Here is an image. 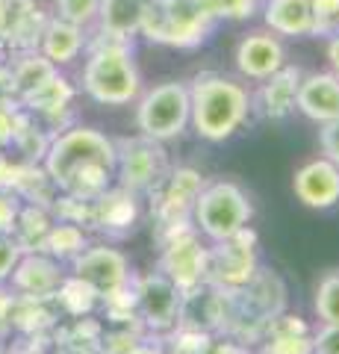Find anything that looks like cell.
Masks as SVG:
<instances>
[{"mask_svg":"<svg viewBox=\"0 0 339 354\" xmlns=\"http://www.w3.org/2000/svg\"><path fill=\"white\" fill-rule=\"evenodd\" d=\"M45 171L62 195L92 201L109 189L115 177V142L101 130L71 127L50 139L45 151Z\"/></svg>","mask_w":339,"mask_h":354,"instance_id":"cell-1","label":"cell"},{"mask_svg":"<svg viewBox=\"0 0 339 354\" xmlns=\"http://www.w3.org/2000/svg\"><path fill=\"white\" fill-rule=\"evenodd\" d=\"M189 124L206 142H224L248 121L251 97L236 80L204 71L189 86Z\"/></svg>","mask_w":339,"mask_h":354,"instance_id":"cell-2","label":"cell"},{"mask_svg":"<svg viewBox=\"0 0 339 354\" xmlns=\"http://www.w3.org/2000/svg\"><path fill=\"white\" fill-rule=\"evenodd\" d=\"M280 313H287V283L278 272L260 269L242 290L227 292L222 337H231L242 346L260 342Z\"/></svg>","mask_w":339,"mask_h":354,"instance_id":"cell-3","label":"cell"},{"mask_svg":"<svg viewBox=\"0 0 339 354\" xmlns=\"http://www.w3.org/2000/svg\"><path fill=\"white\" fill-rule=\"evenodd\" d=\"M104 36V32H101ZM83 88L92 101L104 106L133 104L142 92L139 68L130 57V41L104 36L92 48V57L83 68Z\"/></svg>","mask_w":339,"mask_h":354,"instance_id":"cell-4","label":"cell"},{"mask_svg":"<svg viewBox=\"0 0 339 354\" xmlns=\"http://www.w3.org/2000/svg\"><path fill=\"white\" fill-rule=\"evenodd\" d=\"M213 21V0H151L139 32L168 48H195L206 39Z\"/></svg>","mask_w":339,"mask_h":354,"instance_id":"cell-5","label":"cell"},{"mask_svg":"<svg viewBox=\"0 0 339 354\" xmlns=\"http://www.w3.org/2000/svg\"><path fill=\"white\" fill-rule=\"evenodd\" d=\"M254 218V204L233 180H210L195 201L192 225L210 242H222L245 230Z\"/></svg>","mask_w":339,"mask_h":354,"instance_id":"cell-6","label":"cell"},{"mask_svg":"<svg viewBox=\"0 0 339 354\" xmlns=\"http://www.w3.org/2000/svg\"><path fill=\"white\" fill-rule=\"evenodd\" d=\"M204 183L206 180L201 171L189 169V165H180V169H168V174L148 192L157 242L192 225V209L204 189Z\"/></svg>","mask_w":339,"mask_h":354,"instance_id":"cell-7","label":"cell"},{"mask_svg":"<svg viewBox=\"0 0 339 354\" xmlns=\"http://www.w3.org/2000/svg\"><path fill=\"white\" fill-rule=\"evenodd\" d=\"M189 118H192V109H189V86L186 83H177V80L159 83L139 97V106H136L139 133L154 142L177 139L189 127Z\"/></svg>","mask_w":339,"mask_h":354,"instance_id":"cell-8","label":"cell"},{"mask_svg":"<svg viewBox=\"0 0 339 354\" xmlns=\"http://www.w3.org/2000/svg\"><path fill=\"white\" fill-rule=\"evenodd\" d=\"M260 272V257H257V234L251 230H239L236 236L213 242L206 248V283L218 286L224 292L242 290V286Z\"/></svg>","mask_w":339,"mask_h":354,"instance_id":"cell-9","label":"cell"},{"mask_svg":"<svg viewBox=\"0 0 339 354\" xmlns=\"http://www.w3.org/2000/svg\"><path fill=\"white\" fill-rule=\"evenodd\" d=\"M168 153L162 148V142H154L148 136H133L115 142V174L118 186H124L130 192H151L154 186L168 174Z\"/></svg>","mask_w":339,"mask_h":354,"instance_id":"cell-10","label":"cell"},{"mask_svg":"<svg viewBox=\"0 0 339 354\" xmlns=\"http://www.w3.org/2000/svg\"><path fill=\"white\" fill-rule=\"evenodd\" d=\"M159 245V272L177 286L180 292H189L195 286L206 283V245L195 225L166 236Z\"/></svg>","mask_w":339,"mask_h":354,"instance_id":"cell-11","label":"cell"},{"mask_svg":"<svg viewBox=\"0 0 339 354\" xmlns=\"http://www.w3.org/2000/svg\"><path fill=\"white\" fill-rule=\"evenodd\" d=\"M180 290L174 286L162 272H151L139 278L136 286V316L142 330H154V334H171L177 328L180 316Z\"/></svg>","mask_w":339,"mask_h":354,"instance_id":"cell-12","label":"cell"},{"mask_svg":"<svg viewBox=\"0 0 339 354\" xmlns=\"http://www.w3.org/2000/svg\"><path fill=\"white\" fill-rule=\"evenodd\" d=\"M74 278H80L86 286H92L95 295L104 298L122 290L130 278V263L113 245H89L74 260Z\"/></svg>","mask_w":339,"mask_h":354,"instance_id":"cell-13","label":"cell"},{"mask_svg":"<svg viewBox=\"0 0 339 354\" xmlns=\"http://www.w3.org/2000/svg\"><path fill=\"white\" fill-rule=\"evenodd\" d=\"M236 68L248 80H269L271 74H278L287 65V48H283L280 36L269 30H257L242 36L236 44Z\"/></svg>","mask_w":339,"mask_h":354,"instance_id":"cell-14","label":"cell"},{"mask_svg":"<svg viewBox=\"0 0 339 354\" xmlns=\"http://www.w3.org/2000/svg\"><path fill=\"white\" fill-rule=\"evenodd\" d=\"M295 198L310 209H331L339 204V165L327 157L304 162L292 177Z\"/></svg>","mask_w":339,"mask_h":354,"instance_id":"cell-15","label":"cell"},{"mask_svg":"<svg viewBox=\"0 0 339 354\" xmlns=\"http://www.w3.org/2000/svg\"><path fill=\"white\" fill-rule=\"evenodd\" d=\"M139 195L124 186H109L92 201V227L104 230L106 236H127L139 225Z\"/></svg>","mask_w":339,"mask_h":354,"instance_id":"cell-16","label":"cell"},{"mask_svg":"<svg viewBox=\"0 0 339 354\" xmlns=\"http://www.w3.org/2000/svg\"><path fill=\"white\" fill-rule=\"evenodd\" d=\"M224 304H227V292L218 290L213 283H201L195 290L180 295V316H177V328H192V330H204V334H222L224 325Z\"/></svg>","mask_w":339,"mask_h":354,"instance_id":"cell-17","label":"cell"},{"mask_svg":"<svg viewBox=\"0 0 339 354\" xmlns=\"http://www.w3.org/2000/svg\"><path fill=\"white\" fill-rule=\"evenodd\" d=\"M9 278H12V286L24 298H53L62 283V272L53 257L32 251V254H21L15 272Z\"/></svg>","mask_w":339,"mask_h":354,"instance_id":"cell-18","label":"cell"},{"mask_svg":"<svg viewBox=\"0 0 339 354\" xmlns=\"http://www.w3.org/2000/svg\"><path fill=\"white\" fill-rule=\"evenodd\" d=\"M295 109H301L307 118L327 124V121L339 118V77L331 71H316L304 74L298 86V104Z\"/></svg>","mask_w":339,"mask_h":354,"instance_id":"cell-19","label":"cell"},{"mask_svg":"<svg viewBox=\"0 0 339 354\" xmlns=\"http://www.w3.org/2000/svg\"><path fill=\"white\" fill-rule=\"evenodd\" d=\"M301 68H292V65H283L278 74H271L269 80H262L260 92L254 97V104L260 109L262 118L271 121H283L287 115L295 113V104H298V86H301Z\"/></svg>","mask_w":339,"mask_h":354,"instance_id":"cell-20","label":"cell"},{"mask_svg":"<svg viewBox=\"0 0 339 354\" xmlns=\"http://www.w3.org/2000/svg\"><path fill=\"white\" fill-rule=\"evenodd\" d=\"M254 354H313V330L301 316L280 313L262 334Z\"/></svg>","mask_w":339,"mask_h":354,"instance_id":"cell-21","label":"cell"},{"mask_svg":"<svg viewBox=\"0 0 339 354\" xmlns=\"http://www.w3.org/2000/svg\"><path fill=\"white\" fill-rule=\"evenodd\" d=\"M262 18L275 36H313L310 0H262Z\"/></svg>","mask_w":339,"mask_h":354,"instance_id":"cell-22","label":"cell"},{"mask_svg":"<svg viewBox=\"0 0 339 354\" xmlns=\"http://www.w3.org/2000/svg\"><path fill=\"white\" fill-rule=\"evenodd\" d=\"M151 0H101L97 9V24L104 36L130 41L142 30V18L148 12Z\"/></svg>","mask_w":339,"mask_h":354,"instance_id":"cell-23","label":"cell"},{"mask_svg":"<svg viewBox=\"0 0 339 354\" xmlns=\"http://www.w3.org/2000/svg\"><path fill=\"white\" fill-rule=\"evenodd\" d=\"M83 30L68 24V21H50V24L41 30V57H45L53 68L65 62H74L83 50Z\"/></svg>","mask_w":339,"mask_h":354,"instance_id":"cell-24","label":"cell"},{"mask_svg":"<svg viewBox=\"0 0 339 354\" xmlns=\"http://www.w3.org/2000/svg\"><path fill=\"white\" fill-rule=\"evenodd\" d=\"M53 227V218L48 213V207L41 204H27L18 209V218H15V227H12V236L21 245L24 254H32V251H41L45 239Z\"/></svg>","mask_w":339,"mask_h":354,"instance_id":"cell-25","label":"cell"},{"mask_svg":"<svg viewBox=\"0 0 339 354\" xmlns=\"http://www.w3.org/2000/svg\"><path fill=\"white\" fill-rule=\"evenodd\" d=\"M71 97H74L71 83L65 80L62 74H50L48 80L36 88V92L24 97V104L32 109V113H41V115L57 118V115L62 113V109H68Z\"/></svg>","mask_w":339,"mask_h":354,"instance_id":"cell-26","label":"cell"},{"mask_svg":"<svg viewBox=\"0 0 339 354\" xmlns=\"http://www.w3.org/2000/svg\"><path fill=\"white\" fill-rule=\"evenodd\" d=\"M86 248H89V242H86V230L80 225H71V221H53L45 245H41V254H48V257L62 263V260H77Z\"/></svg>","mask_w":339,"mask_h":354,"instance_id":"cell-27","label":"cell"},{"mask_svg":"<svg viewBox=\"0 0 339 354\" xmlns=\"http://www.w3.org/2000/svg\"><path fill=\"white\" fill-rule=\"evenodd\" d=\"M57 304L65 310L68 316H74V319H83V316H89L92 310H95V304L101 301V298L95 295V290L92 286H86L80 278H62V283H59V290H57Z\"/></svg>","mask_w":339,"mask_h":354,"instance_id":"cell-28","label":"cell"},{"mask_svg":"<svg viewBox=\"0 0 339 354\" xmlns=\"http://www.w3.org/2000/svg\"><path fill=\"white\" fill-rule=\"evenodd\" d=\"M50 74H57V68H53V65L45 57H27V59H21L15 65V71H12V88L21 95V101H24V97L36 92V88L45 83Z\"/></svg>","mask_w":339,"mask_h":354,"instance_id":"cell-29","label":"cell"},{"mask_svg":"<svg viewBox=\"0 0 339 354\" xmlns=\"http://www.w3.org/2000/svg\"><path fill=\"white\" fill-rule=\"evenodd\" d=\"M316 316L322 325H339V269L327 272L316 286Z\"/></svg>","mask_w":339,"mask_h":354,"instance_id":"cell-30","label":"cell"},{"mask_svg":"<svg viewBox=\"0 0 339 354\" xmlns=\"http://www.w3.org/2000/svg\"><path fill=\"white\" fill-rule=\"evenodd\" d=\"M171 342V354H206L210 346L215 342L213 334L204 330H192V328H174L171 334H166Z\"/></svg>","mask_w":339,"mask_h":354,"instance_id":"cell-31","label":"cell"},{"mask_svg":"<svg viewBox=\"0 0 339 354\" xmlns=\"http://www.w3.org/2000/svg\"><path fill=\"white\" fill-rule=\"evenodd\" d=\"M313 9V36H339V0H310Z\"/></svg>","mask_w":339,"mask_h":354,"instance_id":"cell-32","label":"cell"},{"mask_svg":"<svg viewBox=\"0 0 339 354\" xmlns=\"http://www.w3.org/2000/svg\"><path fill=\"white\" fill-rule=\"evenodd\" d=\"M97 9H101V0H57L59 21H68L80 30L97 21Z\"/></svg>","mask_w":339,"mask_h":354,"instance_id":"cell-33","label":"cell"},{"mask_svg":"<svg viewBox=\"0 0 339 354\" xmlns=\"http://www.w3.org/2000/svg\"><path fill=\"white\" fill-rule=\"evenodd\" d=\"M21 245L15 242L12 234H0V281H6L15 272V266L21 260Z\"/></svg>","mask_w":339,"mask_h":354,"instance_id":"cell-34","label":"cell"},{"mask_svg":"<svg viewBox=\"0 0 339 354\" xmlns=\"http://www.w3.org/2000/svg\"><path fill=\"white\" fill-rule=\"evenodd\" d=\"M262 0H213L215 18H251Z\"/></svg>","mask_w":339,"mask_h":354,"instance_id":"cell-35","label":"cell"},{"mask_svg":"<svg viewBox=\"0 0 339 354\" xmlns=\"http://www.w3.org/2000/svg\"><path fill=\"white\" fill-rule=\"evenodd\" d=\"M313 354H339V325H322L316 330Z\"/></svg>","mask_w":339,"mask_h":354,"instance_id":"cell-36","label":"cell"},{"mask_svg":"<svg viewBox=\"0 0 339 354\" xmlns=\"http://www.w3.org/2000/svg\"><path fill=\"white\" fill-rule=\"evenodd\" d=\"M319 145H322V153H325V157L339 165V118H333V121H327V124H322Z\"/></svg>","mask_w":339,"mask_h":354,"instance_id":"cell-37","label":"cell"},{"mask_svg":"<svg viewBox=\"0 0 339 354\" xmlns=\"http://www.w3.org/2000/svg\"><path fill=\"white\" fill-rule=\"evenodd\" d=\"M18 209H21L18 198L0 189V234H12L15 218H18Z\"/></svg>","mask_w":339,"mask_h":354,"instance_id":"cell-38","label":"cell"},{"mask_svg":"<svg viewBox=\"0 0 339 354\" xmlns=\"http://www.w3.org/2000/svg\"><path fill=\"white\" fill-rule=\"evenodd\" d=\"M21 124H24V118H21L15 109L0 106V145H6V142H15Z\"/></svg>","mask_w":339,"mask_h":354,"instance_id":"cell-39","label":"cell"},{"mask_svg":"<svg viewBox=\"0 0 339 354\" xmlns=\"http://www.w3.org/2000/svg\"><path fill=\"white\" fill-rule=\"evenodd\" d=\"M206 354H254V351H251L248 346H242V342H236V339H231V337H224V339H215Z\"/></svg>","mask_w":339,"mask_h":354,"instance_id":"cell-40","label":"cell"},{"mask_svg":"<svg viewBox=\"0 0 339 354\" xmlns=\"http://www.w3.org/2000/svg\"><path fill=\"white\" fill-rule=\"evenodd\" d=\"M327 59H331V74H336L339 77V36H333V39H327Z\"/></svg>","mask_w":339,"mask_h":354,"instance_id":"cell-41","label":"cell"},{"mask_svg":"<svg viewBox=\"0 0 339 354\" xmlns=\"http://www.w3.org/2000/svg\"><path fill=\"white\" fill-rule=\"evenodd\" d=\"M130 354H166V348H162V346H154V342H148V339H142Z\"/></svg>","mask_w":339,"mask_h":354,"instance_id":"cell-42","label":"cell"},{"mask_svg":"<svg viewBox=\"0 0 339 354\" xmlns=\"http://www.w3.org/2000/svg\"><path fill=\"white\" fill-rule=\"evenodd\" d=\"M3 12H6V0H0V24H3Z\"/></svg>","mask_w":339,"mask_h":354,"instance_id":"cell-43","label":"cell"}]
</instances>
